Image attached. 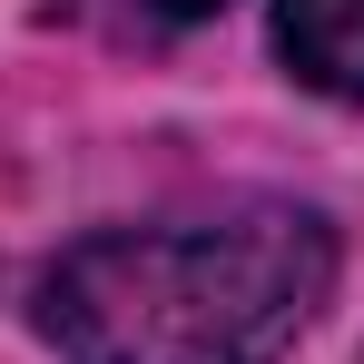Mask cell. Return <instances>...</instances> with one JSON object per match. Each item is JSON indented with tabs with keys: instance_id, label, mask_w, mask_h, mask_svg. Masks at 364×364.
I'll use <instances>...</instances> for the list:
<instances>
[{
	"instance_id": "obj_1",
	"label": "cell",
	"mask_w": 364,
	"mask_h": 364,
	"mask_svg": "<svg viewBox=\"0 0 364 364\" xmlns=\"http://www.w3.org/2000/svg\"><path fill=\"white\" fill-rule=\"evenodd\" d=\"M335 296V227L256 197L178 227H99L40 276L60 364H276Z\"/></svg>"
},
{
	"instance_id": "obj_2",
	"label": "cell",
	"mask_w": 364,
	"mask_h": 364,
	"mask_svg": "<svg viewBox=\"0 0 364 364\" xmlns=\"http://www.w3.org/2000/svg\"><path fill=\"white\" fill-rule=\"evenodd\" d=\"M276 60L315 99L364 109V0H276Z\"/></svg>"
},
{
	"instance_id": "obj_3",
	"label": "cell",
	"mask_w": 364,
	"mask_h": 364,
	"mask_svg": "<svg viewBox=\"0 0 364 364\" xmlns=\"http://www.w3.org/2000/svg\"><path fill=\"white\" fill-rule=\"evenodd\" d=\"M119 10H138V20H158V30H197V20H217L227 0H119Z\"/></svg>"
}]
</instances>
